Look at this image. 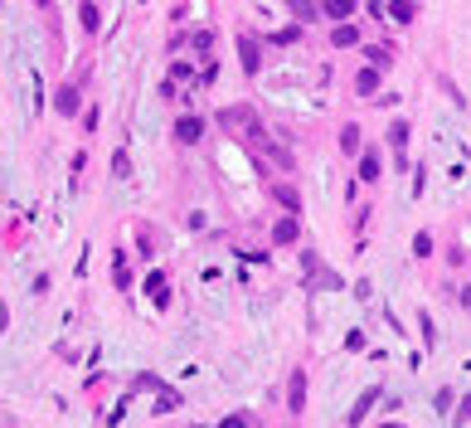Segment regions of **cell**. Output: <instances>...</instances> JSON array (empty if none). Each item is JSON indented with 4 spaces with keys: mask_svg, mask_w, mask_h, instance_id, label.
I'll return each mask as SVG.
<instances>
[{
    "mask_svg": "<svg viewBox=\"0 0 471 428\" xmlns=\"http://www.w3.org/2000/svg\"><path fill=\"white\" fill-rule=\"evenodd\" d=\"M117 287H122V292L131 287V273H127V258H122V253H117Z\"/></svg>",
    "mask_w": 471,
    "mask_h": 428,
    "instance_id": "obj_18",
    "label": "cell"
},
{
    "mask_svg": "<svg viewBox=\"0 0 471 428\" xmlns=\"http://www.w3.org/2000/svg\"><path fill=\"white\" fill-rule=\"evenodd\" d=\"M413 258H433V234H428V229L413 239Z\"/></svg>",
    "mask_w": 471,
    "mask_h": 428,
    "instance_id": "obj_12",
    "label": "cell"
},
{
    "mask_svg": "<svg viewBox=\"0 0 471 428\" xmlns=\"http://www.w3.org/2000/svg\"><path fill=\"white\" fill-rule=\"evenodd\" d=\"M287 10H292L296 20H306V25L321 20V5H316V0H287Z\"/></svg>",
    "mask_w": 471,
    "mask_h": 428,
    "instance_id": "obj_5",
    "label": "cell"
},
{
    "mask_svg": "<svg viewBox=\"0 0 471 428\" xmlns=\"http://www.w3.org/2000/svg\"><path fill=\"white\" fill-rule=\"evenodd\" d=\"M355 39H359V29H355V25H340V29L331 34V44H340V49H345V44H355Z\"/></svg>",
    "mask_w": 471,
    "mask_h": 428,
    "instance_id": "obj_14",
    "label": "cell"
},
{
    "mask_svg": "<svg viewBox=\"0 0 471 428\" xmlns=\"http://www.w3.org/2000/svg\"><path fill=\"white\" fill-rule=\"evenodd\" d=\"M199 132H204L199 117H180V122H175V136H180V141H199Z\"/></svg>",
    "mask_w": 471,
    "mask_h": 428,
    "instance_id": "obj_6",
    "label": "cell"
},
{
    "mask_svg": "<svg viewBox=\"0 0 471 428\" xmlns=\"http://www.w3.org/2000/svg\"><path fill=\"white\" fill-rule=\"evenodd\" d=\"M389 141L403 146V141H408V122H394V127H389Z\"/></svg>",
    "mask_w": 471,
    "mask_h": 428,
    "instance_id": "obj_19",
    "label": "cell"
},
{
    "mask_svg": "<svg viewBox=\"0 0 471 428\" xmlns=\"http://www.w3.org/2000/svg\"><path fill=\"white\" fill-rule=\"evenodd\" d=\"M355 88H359V93H364V97H370V93H374V88H379V64H374V69H364V73H359V78H355Z\"/></svg>",
    "mask_w": 471,
    "mask_h": 428,
    "instance_id": "obj_10",
    "label": "cell"
},
{
    "mask_svg": "<svg viewBox=\"0 0 471 428\" xmlns=\"http://www.w3.org/2000/svg\"><path fill=\"white\" fill-rule=\"evenodd\" d=\"M238 54H243V73H257V69H263V49H257L248 34H238Z\"/></svg>",
    "mask_w": 471,
    "mask_h": 428,
    "instance_id": "obj_2",
    "label": "cell"
},
{
    "mask_svg": "<svg viewBox=\"0 0 471 428\" xmlns=\"http://www.w3.org/2000/svg\"><path fill=\"white\" fill-rule=\"evenodd\" d=\"M321 10H331L335 20H350L355 15V0H321Z\"/></svg>",
    "mask_w": 471,
    "mask_h": 428,
    "instance_id": "obj_9",
    "label": "cell"
},
{
    "mask_svg": "<svg viewBox=\"0 0 471 428\" xmlns=\"http://www.w3.org/2000/svg\"><path fill=\"white\" fill-rule=\"evenodd\" d=\"M340 146H345V151H359V127H345V132H340Z\"/></svg>",
    "mask_w": 471,
    "mask_h": 428,
    "instance_id": "obj_15",
    "label": "cell"
},
{
    "mask_svg": "<svg viewBox=\"0 0 471 428\" xmlns=\"http://www.w3.org/2000/svg\"><path fill=\"white\" fill-rule=\"evenodd\" d=\"M272 243H296V219H277V229H272Z\"/></svg>",
    "mask_w": 471,
    "mask_h": 428,
    "instance_id": "obj_8",
    "label": "cell"
},
{
    "mask_svg": "<svg viewBox=\"0 0 471 428\" xmlns=\"http://www.w3.org/2000/svg\"><path fill=\"white\" fill-rule=\"evenodd\" d=\"M287 404H292V418L306 409V370H292V385H287Z\"/></svg>",
    "mask_w": 471,
    "mask_h": 428,
    "instance_id": "obj_1",
    "label": "cell"
},
{
    "mask_svg": "<svg viewBox=\"0 0 471 428\" xmlns=\"http://www.w3.org/2000/svg\"><path fill=\"white\" fill-rule=\"evenodd\" d=\"M272 195H277V204H287V209H301V195H296V185H272Z\"/></svg>",
    "mask_w": 471,
    "mask_h": 428,
    "instance_id": "obj_7",
    "label": "cell"
},
{
    "mask_svg": "<svg viewBox=\"0 0 471 428\" xmlns=\"http://www.w3.org/2000/svg\"><path fill=\"white\" fill-rule=\"evenodd\" d=\"M112 171H117V176H131V156H127V151L112 156Z\"/></svg>",
    "mask_w": 471,
    "mask_h": 428,
    "instance_id": "obj_17",
    "label": "cell"
},
{
    "mask_svg": "<svg viewBox=\"0 0 471 428\" xmlns=\"http://www.w3.org/2000/svg\"><path fill=\"white\" fill-rule=\"evenodd\" d=\"M59 112H78V88H59Z\"/></svg>",
    "mask_w": 471,
    "mask_h": 428,
    "instance_id": "obj_11",
    "label": "cell"
},
{
    "mask_svg": "<svg viewBox=\"0 0 471 428\" xmlns=\"http://www.w3.org/2000/svg\"><path fill=\"white\" fill-rule=\"evenodd\" d=\"M452 418H457V423H466V418H471V394H466V399H461V409H457V414H452Z\"/></svg>",
    "mask_w": 471,
    "mask_h": 428,
    "instance_id": "obj_20",
    "label": "cell"
},
{
    "mask_svg": "<svg viewBox=\"0 0 471 428\" xmlns=\"http://www.w3.org/2000/svg\"><path fill=\"white\" fill-rule=\"evenodd\" d=\"M359 180H364V185L379 180V151H359Z\"/></svg>",
    "mask_w": 471,
    "mask_h": 428,
    "instance_id": "obj_3",
    "label": "cell"
},
{
    "mask_svg": "<svg viewBox=\"0 0 471 428\" xmlns=\"http://www.w3.org/2000/svg\"><path fill=\"white\" fill-rule=\"evenodd\" d=\"M418 326H423V341H428V346H437V331H433V316H428V311L418 316Z\"/></svg>",
    "mask_w": 471,
    "mask_h": 428,
    "instance_id": "obj_16",
    "label": "cell"
},
{
    "mask_svg": "<svg viewBox=\"0 0 471 428\" xmlns=\"http://www.w3.org/2000/svg\"><path fill=\"white\" fill-rule=\"evenodd\" d=\"M374 404H379V390H364V394H359V404L350 409V423H364V418H370V409H374Z\"/></svg>",
    "mask_w": 471,
    "mask_h": 428,
    "instance_id": "obj_4",
    "label": "cell"
},
{
    "mask_svg": "<svg viewBox=\"0 0 471 428\" xmlns=\"http://www.w3.org/2000/svg\"><path fill=\"white\" fill-rule=\"evenodd\" d=\"M389 15H394V25H408V20H413V5H408V0H394Z\"/></svg>",
    "mask_w": 471,
    "mask_h": 428,
    "instance_id": "obj_13",
    "label": "cell"
},
{
    "mask_svg": "<svg viewBox=\"0 0 471 428\" xmlns=\"http://www.w3.org/2000/svg\"><path fill=\"white\" fill-rule=\"evenodd\" d=\"M461 307H466V311H471V287H461Z\"/></svg>",
    "mask_w": 471,
    "mask_h": 428,
    "instance_id": "obj_21",
    "label": "cell"
}]
</instances>
